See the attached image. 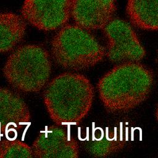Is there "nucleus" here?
Returning a JSON list of instances; mask_svg holds the SVG:
<instances>
[{"mask_svg":"<svg viewBox=\"0 0 158 158\" xmlns=\"http://www.w3.org/2000/svg\"><path fill=\"white\" fill-rule=\"evenodd\" d=\"M33 157L77 158L80 146L77 139L62 126H46L31 146Z\"/></svg>","mask_w":158,"mask_h":158,"instance_id":"7","label":"nucleus"},{"mask_svg":"<svg viewBox=\"0 0 158 158\" xmlns=\"http://www.w3.org/2000/svg\"><path fill=\"white\" fill-rule=\"evenodd\" d=\"M12 157H33L31 146L17 139L0 140V158Z\"/></svg>","mask_w":158,"mask_h":158,"instance_id":"13","label":"nucleus"},{"mask_svg":"<svg viewBox=\"0 0 158 158\" xmlns=\"http://www.w3.org/2000/svg\"><path fill=\"white\" fill-rule=\"evenodd\" d=\"M102 30L107 44L106 56L111 62H140L145 57L144 46L127 22L114 18Z\"/></svg>","mask_w":158,"mask_h":158,"instance_id":"5","label":"nucleus"},{"mask_svg":"<svg viewBox=\"0 0 158 158\" xmlns=\"http://www.w3.org/2000/svg\"><path fill=\"white\" fill-rule=\"evenodd\" d=\"M27 22L14 12H0V53L12 51L23 40Z\"/></svg>","mask_w":158,"mask_h":158,"instance_id":"10","label":"nucleus"},{"mask_svg":"<svg viewBox=\"0 0 158 158\" xmlns=\"http://www.w3.org/2000/svg\"><path fill=\"white\" fill-rule=\"evenodd\" d=\"M89 31L76 24L61 27L51 42L54 62L66 70L80 71L102 61L106 49Z\"/></svg>","mask_w":158,"mask_h":158,"instance_id":"3","label":"nucleus"},{"mask_svg":"<svg viewBox=\"0 0 158 158\" xmlns=\"http://www.w3.org/2000/svg\"><path fill=\"white\" fill-rule=\"evenodd\" d=\"M126 12L133 26L147 31L157 30V0H128Z\"/></svg>","mask_w":158,"mask_h":158,"instance_id":"11","label":"nucleus"},{"mask_svg":"<svg viewBox=\"0 0 158 158\" xmlns=\"http://www.w3.org/2000/svg\"><path fill=\"white\" fill-rule=\"evenodd\" d=\"M126 144V139L122 135L113 131L101 132L94 136L86 146L89 154L97 157H105L122 151Z\"/></svg>","mask_w":158,"mask_h":158,"instance_id":"12","label":"nucleus"},{"mask_svg":"<svg viewBox=\"0 0 158 158\" xmlns=\"http://www.w3.org/2000/svg\"><path fill=\"white\" fill-rule=\"evenodd\" d=\"M21 14L38 30H55L65 25L71 17V0H25Z\"/></svg>","mask_w":158,"mask_h":158,"instance_id":"6","label":"nucleus"},{"mask_svg":"<svg viewBox=\"0 0 158 158\" xmlns=\"http://www.w3.org/2000/svg\"><path fill=\"white\" fill-rule=\"evenodd\" d=\"M51 70L49 52L35 44L20 45L13 49L2 69L9 85L23 93H36L44 89Z\"/></svg>","mask_w":158,"mask_h":158,"instance_id":"4","label":"nucleus"},{"mask_svg":"<svg viewBox=\"0 0 158 158\" xmlns=\"http://www.w3.org/2000/svg\"><path fill=\"white\" fill-rule=\"evenodd\" d=\"M28 106L15 91L0 87V135L20 130L31 120Z\"/></svg>","mask_w":158,"mask_h":158,"instance_id":"9","label":"nucleus"},{"mask_svg":"<svg viewBox=\"0 0 158 158\" xmlns=\"http://www.w3.org/2000/svg\"><path fill=\"white\" fill-rule=\"evenodd\" d=\"M116 11L115 0H71L75 24L88 31L102 30Z\"/></svg>","mask_w":158,"mask_h":158,"instance_id":"8","label":"nucleus"},{"mask_svg":"<svg viewBox=\"0 0 158 158\" xmlns=\"http://www.w3.org/2000/svg\"><path fill=\"white\" fill-rule=\"evenodd\" d=\"M94 97V86L85 75L71 72L60 73L44 88L43 100L56 125H77L89 113Z\"/></svg>","mask_w":158,"mask_h":158,"instance_id":"2","label":"nucleus"},{"mask_svg":"<svg viewBox=\"0 0 158 158\" xmlns=\"http://www.w3.org/2000/svg\"><path fill=\"white\" fill-rule=\"evenodd\" d=\"M152 71L140 62L118 63L97 83L99 99L107 112L125 113L148 99L154 85Z\"/></svg>","mask_w":158,"mask_h":158,"instance_id":"1","label":"nucleus"}]
</instances>
